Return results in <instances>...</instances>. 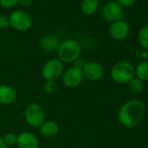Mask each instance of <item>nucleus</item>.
Segmentation results:
<instances>
[{
  "label": "nucleus",
  "instance_id": "obj_1",
  "mask_svg": "<svg viewBox=\"0 0 148 148\" xmlns=\"http://www.w3.org/2000/svg\"><path fill=\"white\" fill-rule=\"evenodd\" d=\"M145 113V104L138 99H131L120 106L118 112V118L124 126L133 128L141 123Z\"/></svg>",
  "mask_w": 148,
  "mask_h": 148
},
{
  "label": "nucleus",
  "instance_id": "obj_2",
  "mask_svg": "<svg viewBox=\"0 0 148 148\" xmlns=\"http://www.w3.org/2000/svg\"><path fill=\"white\" fill-rule=\"evenodd\" d=\"M58 59L64 64L74 63L79 59L81 54V45L74 39H65L59 44L58 48Z\"/></svg>",
  "mask_w": 148,
  "mask_h": 148
},
{
  "label": "nucleus",
  "instance_id": "obj_3",
  "mask_svg": "<svg viewBox=\"0 0 148 148\" xmlns=\"http://www.w3.org/2000/svg\"><path fill=\"white\" fill-rule=\"evenodd\" d=\"M111 78L118 84L128 83L135 78V68L128 61H119L112 66Z\"/></svg>",
  "mask_w": 148,
  "mask_h": 148
},
{
  "label": "nucleus",
  "instance_id": "obj_4",
  "mask_svg": "<svg viewBox=\"0 0 148 148\" xmlns=\"http://www.w3.org/2000/svg\"><path fill=\"white\" fill-rule=\"evenodd\" d=\"M26 123L34 128H38L45 121V111L38 103H31L25 111Z\"/></svg>",
  "mask_w": 148,
  "mask_h": 148
},
{
  "label": "nucleus",
  "instance_id": "obj_5",
  "mask_svg": "<svg viewBox=\"0 0 148 148\" xmlns=\"http://www.w3.org/2000/svg\"><path fill=\"white\" fill-rule=\"evenodd\" d=\"M64 73V64L57 58H52L45 63L41 74L45 80L56 81L62 77Z\"/></svg>",
  "mask_w": 148,
  "mask_h": 148
},
{
  "label": "nucleus",
  "instance_id": "obj_6",
  "mask_svg": "<svg viewBox=\"0 0 148 148\" xmlns=\"http://www.w3.org/2000/svg\"><path fill=\"white\" fill-rule=\"evenodd\" d=\"M83 80L84 75L82 69L75 65H72L66 69L62 75V81L68 88L78 87L83 82Z\"/></svg>",
  "mask_w": 148,
  "mask_h": 148
},
{
  "label": "nucleus",
  "instance_id": "obj_7",
  "mask_svg": "<svg viewBox=\"0 0 148 148\" xmlns=\"http://www.w3.org/2000/svg\"><path fill=\"white\" fill-rule=\"evenodd\" d=\"M9 20L10 26L20 32L27 31L30 29L32 24L31 16L26 12L22 10H17L13 12L9 17Z\"/></svg>",
  "mask_w": 148,
  "mask_h": 148
},
{
  "label": "nucleus",
  "instance_id": "obj_8",
  "mask_svg": "<svg viewBox=\"0 0 148 148\" xmlns=\"http://www.w3.org/2000/svg\"><path fill=\"white\" fill-rule=\"evenodd\" d=\"M82 72L84 79L90 81H99L100 80L104 74L105 70L101 64L97 61H88L86 62L82 67Z\"/></svg>",
  "mask_w": 148,
  "mask_h": 148
},
{
  "label": "nucleus",
  "instance_id": "obj_9",
  "mask_svg": "<svg viewBox=\"0 0 148 148\" xmlns=\"http://www.w3.org/2000/svg\"><path fill=\"white\" fill-rule=\"evenodd\" d=\"M102 16L106 21H119L123 16L122 6L115 1L107 2L102 8Z\"/></svg>",
  "mask_w": 148,
  "mask_h": 148
},
{
  "label": "nucleus",
  "instance_id": "obj_10",
  "mask_svg": "<svg viewBox=\"0 0 148 148\" xmlns=\"http://www.w3.org/2000/svg\"><path fill=\"white\" fill-rule=\"evenodd\" d=\"M130 29L126 22L123 20H119L112 22L109 27V33L111 37L116 40H123L127 38Z\"/></svg>",
  "mask_w": 148,
  "mask_h": 148
},
{
  "label": "nucleus",
  "instance_id": "obj_11",
  "mask_svg": "<svg viewBox=\"0 0 148 148\" xmlns=\"http://www.w3.org/2000/svg\"><path fill=\"white\" fill-rule=\"evenodd\" d=\"M18 148H38V137L31 132H20L17 137V144Z\"/></svg>",
  "mask_w": 148,
  "mask_h": 148
},
{
  "label": "nucleus",
  "instance_id": "obj_12",
  "mask_svg": "<svg viewBox=\"0 0 148 148\" xmlns=\"http://www.w3.org/2000/svg\"><path fill=\"white\" fill-rule=\"evenodd\" d=\"M18 93L16 89L9 85L0 86V104L11 105L17 99Z\"/></svg>",
  "mask_w": 148,
  "mask_h": 148
},
{
  "label": "nucleus",
  "instance_id": "obj_13",
  "mask_svg": "<svg viewBox=\"0 0 148 148\" xmlns=\"http://www.w3.org/2000/svg\"><path fill=\"white\" fill-rule=\"evenodd\" d=\"M39 132L41 135L46 138H52L56 136L59 132V125L53 120L45 121L39 127Z\"/></svg>",
  "mask_w": 148,
  "mask_h": 148
},
{
  "label": "nucleus",
  "instance_id": "obj_14",
  "mask_svg": "<svg viewBox=\"0 0 148 148\" xmlns=\"http://www.w3.org/2000/svg\"><path fill=\"white\" fill-rule=\"evenodd\" d=\"M59 45L58 38L53 35H46L40 40V46L45 51H54Z\"/></svg>",
  "mask_w": 148,
  "mask_h": 148
},
{
  "label": "nucleus",
  "instance_id": "obj_15",
  "mask_svg": "<svg viewBox=\"0 0 148 148\" xmlns=\"http://www.w3.org/2000/svg\"><path fill=\"white\" fill-rule=\"evenodd\" d=\"M99 5V0H83L81 3V11L86 15H92L97 12Z\"/></svg>",
  "mask_w": 148,
  "mask_h": 148
},
{
  "label": "nucleus",
  "instance_id": "obj_16",
  "mask_svg": "<svg viewBox=\"0 0 148 148\" xmlns=\"http://www.w3.org/2000/svg\"><path fill=\"white\" fill-rule=\"evenodd\" d=\"M135 76L143 82L148 80V61L143 60L137 64L135 68Z\"/></svg>",
  "mask_w": 148,
  "mask_h": 148
},
{
  "label": "nucleus",
  "instance_id": "obj_17",
  "mask_svg": "<svg viewBox=\"0 0 148 148\" xmlns=\"http://www.w3.org/2000/svg\"><path fill=\"white\" fill-rule=\"evenodd\" d=\"M138 41L142 48L148 51V25H144L138 31Z\"/></svg>",
  "mask_w": 148,
  "mask_h": 148
},
{
  "label": "nucleus",
  "instance_id": "obj_18",
  "mask_svg": "<svg viewBox=\"0 0 148 148\" xmlns=\"http://www.w3.org/2000/svg\"><path fill=\"white\" fill-rule=\"evenodd\" d=\"M128 87L131 92L134 93H140L144 90V82L138 78H133L132 80L128 82Z\"/></svg>",
  "mask_w": 148,
  "mask_h": 148
},
{
  "label": "nucleus",
  "instance_id": "obj_19",
  "mask_svg": "<svg viewBox=\"0 0 148 148\" xmlns=\"http://www.w3.org/2000/svg\"><path fill=\"white\" fill-rule=\"evenodd\" d=\"M57 84L55 81H52V80H45V83H44V86H43V88H44V91L48 93V94H52L56 92L57 90Z\"/></svg>",
  "mask_w": 148,
  "mask_h": 148
},
{
  "label": "nucleus",
  "instance_id": "obj_20",
  "mask_svg": "<svg viewBox=\"0 0 148 148\" xmlns=\"http://www.w3.org/2000/svg\"><path fill=\"white\" fill-rule=\"evenodd\" d=\"M17 137L18 136L15 135V133L8 132L3 137V139L7 146H12V145H14L17 144Z\"/></svg>",
  "mask_w": 148,
  "mask_h": 148
},
{
  "label": "nucleus",
  "instance_id": "obj_21",
  "mask_svg": "<svg viewBox=\"0 0 148 148\" xmlns=\"http://www.w3.org/2000/svg\"><path fill=\"white\" fill-rule=\"evenodd\" d=\"M19 0H0V5L4 8H12L15 6Z\"/></svg>",
  "mask_w": 148,
  "mask_h": 148
},
{
  "label": "nucleus",
  "instance_id": "obj_22",
  "mask_svg": "<svg viewBox=\"0 0 148 148\" xmlns=\"http://www.w3.org/2000/svg\"><path fill=\"white\" fill-rule=\"evenodd\" d=\"M10 26V20L9 17L7 16H0V29H5Z\"/></svg>",
  "mask_w": 148,
  "mask_h": 148
},
{
  "label": "nucleus",
  "instance_id": "obj_23",
  "mask_svg": "<svg viewBox=\"0 0 148 148\" xmlns=\"http://www.w3.org/2000/svg\"><path fill=\"white\" fill-rule=\"evenodd\" d=\"M136 0H117V3H119L121 6H131L135 3Z\"/></svg>",
  "mask_w": 148,
  "mask_h": 148
},
{
  "label": "nucleus",
  "instance_id": "obj_24",
  "mask_svg": "<svg viewBox=\"0 0 148 148\" xmlns=\"http://www.w3.org/2000/svg\"><path fill=\"white\" fill-rule=\"evenodd\" d=\"M18 3L24 7H29L32 5V0H19Z\"/></svg>",
  "mask_w": 148,
  "mask_h": 148
},
{
  "label": "nucleus",
  "instance_id": "obj_25",
  "mask_svg": "<svg viewBox=\"0 0 148 148\" xmlns=\"http://www.w3.org/2000/svg\"><path fill=\"white\" fill-rule=\"evenodd\" d=\"M7 147H8V146L5 145V141H4L3 138L0 137V148H7Z\"/></svg>",
  "mask_w": 148,
  "mask_h": 148
},
{
  "label": "nucleus",
  "instance_id": "obj_26",
  "mask_svg": "<svg viewBox=\"0 0 148 148\" xmlns=\"http://www.w3.org/2000/svg\"><path fill=\"white\" fill-rule=\"evenodd\" d=\"M147 18H148V15H147Z\"/></svg>",
  "mask_w": 148,
  "mask_h": 148
}]
</instances>
